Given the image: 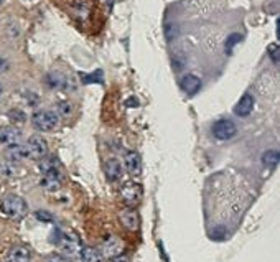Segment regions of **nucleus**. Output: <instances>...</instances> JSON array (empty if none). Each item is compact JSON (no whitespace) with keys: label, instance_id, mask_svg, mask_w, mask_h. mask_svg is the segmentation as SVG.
Wrapping results in <instances>:
<instances>
[{"label":"nucleus","instance_id":"obj_1","mask_svg":"<svg viewBox=\"0 0 280 262\" xmlns=\"http://www.w3.org/2000/svg\"><path fill=\"white\" fill-rule=\"evenodd\" d=\"M0 211L10 219H22L26 215L28 206L23 198L17 195H7L0 203Z\"/></svg>","mask_w":280,"mask_h":262},{"label":"nucleus","instance_id":"obj_2","mask_svg":"<svg viewBox=\"0 0 280 262\" xmlns=\"http://www.w3.org/2000/svg\"><path fill=\"white\" fill-rule=\"evenodd\" d=\"M58 122H60V117L54 111H41L33 112L32 115V124L33 127L40 130V132H50V130H54L58 127Z\"/></svg>","mask_w":280,"mask_h":262},{"label":"nucleus","instance_id":"obj_3","mask_svg":"<svg viewBox=\"0 0 280 262\" xmlns=\"http://www.w3.org/2000/svg\"><path fill=\"white\" fill-rule=\"evenodd\" d=\"M56 244L60 246V249L63 251V256H66V257L78 256L81 251L79 239L71 232L58 231V234H56Z\"/></svg>","mask_w":280,"mask_h":262},{"label":"nucleus","instance_id":"obj_4","mask_svg":"<svg viewBox=\"0 0 280 262\" xmlns=\"http://www.w3.org/2000/svg\"><path fill=\"white\" fill-rule=\"evenodd\" d=\"M25 150H26V158L40 160V158H43L48 154V143L45 139H41V137L33 135L25 143Z\"/></svg>","mask_w":280,"mask_h":262},{"label":"nucleus","instance_id":"obj_5","mask_svg":"<svg viewBox=\"0 0 280 262\" xmlns=\"http://www.w3.org/2000/svg\"><path fill=\"white\" fill-rule=\"evenodd\" d=\"M121 199L127 206H130V208H134L135 205L140 203V199H142V187H140L138 183L127 182L121 188Z\"/></svg>","mask_w":280,"mask_h":262},{"label":"nucleus","instance_id":"obj_6","mask_svg":"<svg viewBox=\"0 0 280 262\" xmlns=\"http://www.w3.org/2000/svg\"><path fill=\"white\" fill-rule=\"evenodd\" d=\"M236 132H237L236 126L228 119H221L218 122H214V126H213V135L219 140L233 139V137L236 135Z\"/></svg>","mask_w":280,"mask_h":262},{"label":"nucleus","instance_id":"obj_7","mask_svg":"<svg viewBox=\"0 0 280 262\" xmlns=\"http://www.w3.org/2000/svg\"><path fill=\"white\" fill-rule=\"evenodd\" d=\"M20 139H22V134L20 130L13 126H0V143L7 147L17 145L20 143Z\"/></svg>","mask_w":280,"mask_h":262},{"label":"nucleus","instance_id":"obj_8","mask_svg":"<svg viewBox=\"0 0 280 262\" xmlns=\"http://www.w3.org/2000/svg\"><path fill=\"white\" fill-rule=\"evenodd\" d=\"M122 252H124V243H122V239H119L117 236H110L106 243L102 244L101 254H104V256L109 257V259L121 256Z\"/></svg>","mask_w":280,"mask_h":262},{"label":"nucleus","instance_id":"obj_9","mask_svg":"<svg viewBox=\"0 0 280 262\" xmlns=\"http://www.w3.org/2000/svg\"><path fill=\"white\" fill-rule=\"evenodd\" d=\"M119 219H121V223L127 227L130 231H137L138 229V224H140V218L137 215V211L134 208H125L119 213Z\"/></svg>","mask_w":280,"mask_h":262},{"label":"nucleus","instance_id":"obj_10","mask_svg":"<svg viewBox=\"0 0 280 262\" xmlns=\"http://www.w3.org/2000/svg\"><path fill=\"white\" fill-rule=\"evenodd\" d=\"M30 259H32V252L28 247L15 246L9 251V254H7L5 262H30Z\"/></svg>","mask_w":280,"mask_h":262},{"label":"nucleus","instance_id":"obj_11","mask_svg":"<svg viewBox=\"0 0 280 262\" xmlns=\"http://www.w3.org/2000/svg\"><path fill=\"white\" fill-rule=\"evenodd\" d=\"M180 86H181V89H183V93H186L188 96H194L196 93L200 91L201 81H200L198 76H194V74H186V76H183V78H181Z\"/></svg>","mask_w":280,"mask_h":262},{"label":"nucleus","instance_id":"obj_12","mask_svg":"<svg viewBox=\"0 0 280 262\" xmlns=\"http://www.w3.org/2000/svg\"><path fill=\"white\" fill-rule=\"evenodd\" d=\"M124 162H125V167L130 171L132 175H140V171H142V162H140V157L137 152L134 150H127L124 155Z\"/></svg>","mask_w":280,"mask_h":262},{"label":"nucleus","instance_id":"obj_13","mask_svg":"<svg viewBox=\"0 0 280 262\" xmlns=\"http://www.w3.org/2000/svg\"><path fill=\"white\" fill-rule=\"evenodd\" d=\"M252 109H254V96L244 94L242 98L239 99V102L236 104L234 112H236V115H239V117H246L252 112Z\"/></svg>","mask_w":280,"mask_h":262},{"label":"nucleus","instance_id":"obj_14","mask_svg":"<svg viewBox=\"0 0 280 262\" xmlns=\"http://www.w3.org/2000/svg\"><path fill=\"white\" fill-rule=\"evenodd\" d=\"M122 173H124V170H122L121 162H119L117 158H109V160L106 162V177H107V180L109 182L121 180Z\"/></svg>","mask_w":280,"mask_h":262},{"label":"nucleus","instance_id":"obj_15","mask_svg":"<svg viewBox=\"0 0 280 262\" xmlns=\"http://www.w3.org/2000/svg\"><path fill=\"white\" fill-rule=\"evenodd\" d=\"M41 187L48 191H56L61 187V180L58 171H51V173H43V178H41Z\"/></svg>","mask_w":280,"mask_h":262},{"label":"nucleus","instance_id":"obj_16","mask_svg":"<svg viewBox=\"0 0 280 262\" xmlns=\"http://www.w3.org/2000/svg\"><path fill=\"white\" fill-rule=\"evenodd\" d=\"M79 257H81L82 262H102L101 251H97V249H94V247H91V246L81 247Z\"/></svg>","mask_w":280,"mask_h":262},{"label":"nucleus","instance_id":"obj_17","mask_svg":"<svg viewBox=\"0 0 280 262\" xmlns=\"http://www.w3.org/2000/svg\"><path fill=\"white\" fill-rule=\"evenodd\" d=\"M7 158H9V162H20L26 158V150H25V145L22 143H17V145H12L7 150Z\"/></svg>","mask_w":280,"mask_h":262},{"label":"nucleus","instance_id":"obj_18","mask_svg":"<svg viewBox=\"0 0 280 262\" xmlns=\"http://www.w3.org/2000/svg\"><path fill=\"white\" fill-rule=\"evenodd\" d=\"M40 170H41V173H51V171H58V167H60V163L58 160H56L54 157H43V158H40Z\"/></svg>","mask_w":280,"mask_h":262},{"label":"nucleus","instance_id":"obj_19","mask_svg":"<svg viewBox=\"0 0 280 262\" xmlns=\"http://www.w3.org/2000/svg\"><path fill=\"white\" fill-rule=\"evenodd\" d=\"M262 162L264 165H267L269 168H275L278 163V152L277 150H267L262 155Z\"/></svg>","mask_w":280,"mask_h":262},{"label":"nucleus","instance_id":"obj_20","mask_svg":"<svg viewBox=\"0 0 280 262\" xmlns=\"http://www.w3.org/2000/svg\"><path fill=\"white\" fill-rule=\"evenodd\" d=\"M15 165H13V162H0V175H4V177H13L15 175Z\"/></svg>","mask_w":280,"mask_h":262},{"label":"nucleus","instance_id":"obj_21","mask_svg":"<svg viewBox=\"0 0 280 262\" xmlns=\"http://www.w3.org/2000/svg\"><path fill=\"white\" fill-rule=\"evenodd\" d=\"M241 41V35L239 33H233V35H231L228 40H226V53H231L233 51V48L239 43Z\"/></svg>","mask_w":280,"mask_h":262},{"label":"nucleus","instance_id":"obj_22","mask_svg":"<svg viewBox=\"0 0 280 262\" xmlns=\"http://www.w3.org/2000/svg\"><path fill=\"white\" fill-rule=\"evenodd\" d=\"M269 54H270V58L274 63H278V46L275 43H272L269 46Z\"/></svg>","mask_w":280,"mask_h":262},{"label":"nucleus","instance_id":"obj_23","mask_svg":"<svg viewBox=\"0 0 280 262\" xmlns=\"http://www.w3.org/2000/svg\"><path fill=\"white\" fill-rule=\"evenodd\" d=\"M46 262H69V259L63 254H51V256H48Z\"/></svg>","mask_w":280,"mask_h":262},{"label":"nucleus","instance_id":"obj_24","mask_svg":"<svg viewBox=\"0 0 280 262\" xmlns=\"http://www.w3.org/2000/svg\"><path fill=\"white\" fill-rule=\"evenodd\" d=\"M37 218L38 219H41V221H51V215H50V213H48V211H37Z\"/></svg>","mask_w":280,"mask_h":262},{"label":"nucleus","instance_id":"obj_25","mask_svg":"<svg viewBox=\"0 0 280 262\" xmlns=\"http://www.w3.org/2000/svg\"><path fill=\"white\" fill-rule=\"evenodd\" d=\"M82 79H84V82H86V84H89V82H93V81H99L101 82V79H102V76H97V78H96V76L94 74H82Z\"/></svg>","mask_w":280,"mask_h":262},{"label":"nucleus","instance_id":"obj_26","mask_svg":"<svg viewBox=\"0 0 280 262\" xmlns=\"http://www.w3.org/2000/svg\"><path fill=\"white\" fill-rule=\"evenodd\" d=\"M110 262H130L127 256H124V254H121V256H116V257H112Z\"/></svg>","mask_w":280,"mask_h":262},{"label":"nucleus","instance_id":"obj_27","mask_svg":"<svg viewBox=\"0 0 280 262\" xmlns=\"http://www.w3.org/2000/svg\"><path fill=\"white\" fill-rule=\"evenodd\" d=\"M60 107H61V112L63 114H69V112H71V106H69V104H61Z\"/></svg>","mask_w":280,"mask_h":262},{"label":"nucleus","instance_id":"obj_28","mask_svg":"<svg viewBox=\"0 0 280 262\" xmlns=\"http://www.w3.org/2000/svg\"><path fill=\"white\" fill-rule=\"evenodd\" d=\"M0 94H2V86H0Z\"/></svg>","mask_w":280,"mask_h":262},{"label":"nucleus","instance_id":"obj_29","mask_svg":"<svg viewBox=\"0 0 280 262\" xmlns=\"http://www.w3.org/2000/svg\"><path fill=\"white\" fill-rule=\"evenodd\" d=\"M0 4H2V0H0Z\"/></svg>","mask_w":280,"mask_h":262}]
</instances>
